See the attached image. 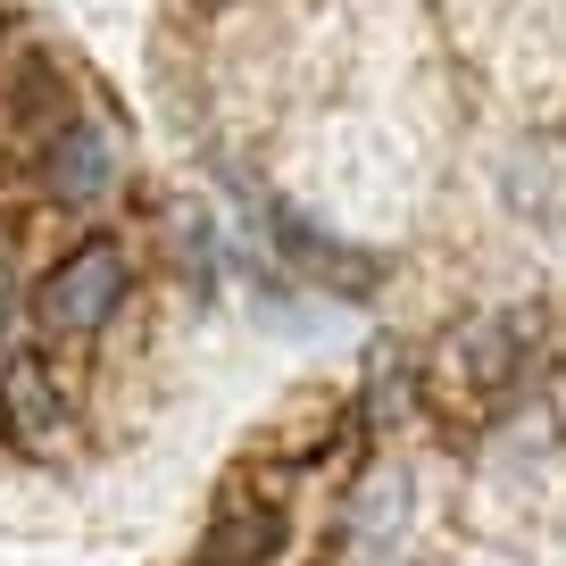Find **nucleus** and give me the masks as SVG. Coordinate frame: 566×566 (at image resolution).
<instances>
[{
	"mask_svg": "<svg viewBox=\"0 0 566 566\" xmlns=\"http://www.w3.org/2000/svg\"><path fill=\"white\" fill-rule=\"evenodd\" d=\"M42 176H51V192L67 200V209H84V200H101L108 192V142L92 134V125H67V134L51 142V159H42Z\"/></svg>",
	"mask_w": 566,
	"mask_h": 566,
	"instance_id": "obj_2",
	"label": "nucleus"
},
{
	"mask_svg": "<svg viewBox=\"0 0 566 566\" xmlns=\"http://www.w3.org/2000/svg\"><path fill=\"white\" fill-rule=\"evenodd\" d=\"M275 542H283V516L275 509H266V516H226V525L209 533V558L217 566H259Z\"/></svg>",
	"mask_w": 566,
	"mask_h": 566,
	"instance_id": "obj_4",
	"label": "nucleus"
},
{
	"mask_svg": "<svg viewBox=\"0 0 566 566\" xmlns=\"http://www.w3.org/2000/svg\"><path fill=\"white\" fill-rule=\"evenodd\" d=\"M400 525H408V483L400 475H375L367 500H358V542H367L375 558H391V549H400Z\"/></svg>",
	"mask_w": 566,
	"mask_h": 566,
	"instance_id": "obj_3",
	"label": "nucleus"
},
{
	"mask_svg": "<svg viewBox=\"0 0 566 566\" xmlns=\"http://www.w3.org/2000/svg\"><path fill=\"white\" fill-rule=\"evenodd\" d=\"M125 301V250L117 242H84L75 259L51 266V283L34 292V317L42 334H92V325H108Z\"/></svg>",
	"mask_w": 566,
	"mask_h": 566,
	"instance_id": "obj_1",
	"label": "nucleus"
}]
</instances>
